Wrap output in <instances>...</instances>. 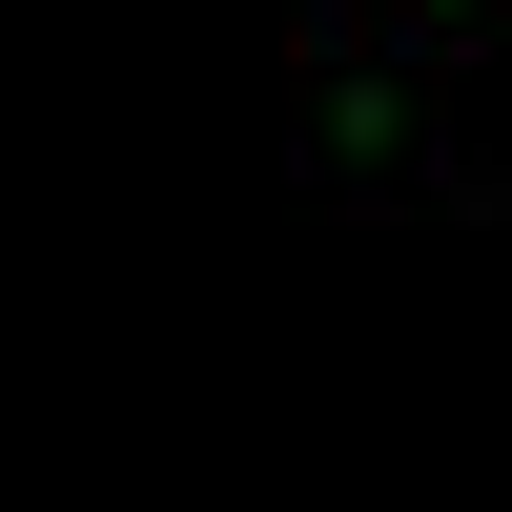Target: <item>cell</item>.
<instances>
[{"label":"cell","mask_w":512,"mask_h":512,"mask_svg":"<svg viewBox=\"0 0 512 512\" xmlns=\"http://www.w3.org/2000/svg\"><path fill=\"white\" fill-rule=\"evenodd\" d=\"M287 144H308V185L349 205H431L451 144H431V82H410V41L369 21V0H308V62H287Z\"/></svg>","instance_id":"6da1fadb"},{"label":"cell","mask_w":512,"mask_h":512,"mask_svg":"<svg viewBox=\"0 0 512 512\" xmlns=\"http://www.w3.org/2000/svg\"><path fill=\"white\" fill-rule=\"evenodd\" d=\"M369 21H390L410 62H472V82H512V0H369Z\"/></svg>","instance_id":"7a4b0ae2"}]
</instances>
